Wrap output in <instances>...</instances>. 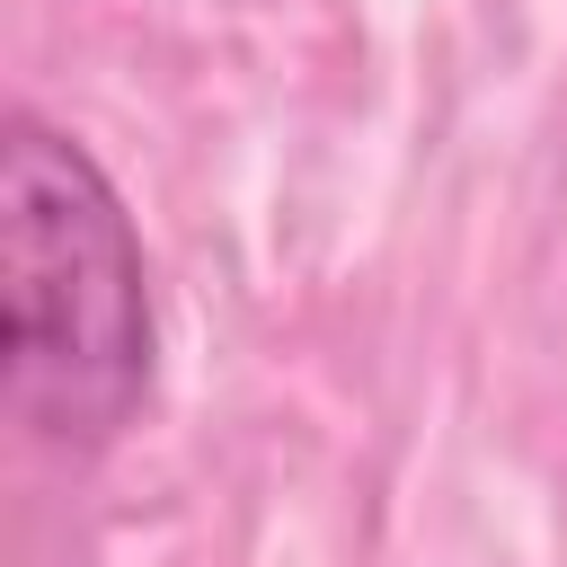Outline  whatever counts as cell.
Masks as SVG:
<instances>
[{"instance_id":"obj_1","label":"cell","mask_w":567,"mask_h":567,"mask_svg":"<svg viewBox=\"0 0 567 567\" xmlns=\"http://www.w3.org/2000/svg\"><path fill=\"white\" fill-rule=\"evenodd\" d=\"M9 416L44 452H106L151 390V266L115 177L35 106L0 142Z\"/></svg>"}]
</instances>
